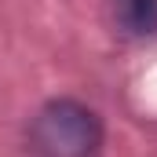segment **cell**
<instances>
[{"label":"cell","mask_w":157,"mask_h":157,"mask_svg":"<svg viewBox=\"0 0 157 157\" xmlns=\"http://www.w3.org/2000/svg\"><path fill=\"white\" fill-rule=\"evenodd\" d=\"M102 143V124L80 99H51L29 124V150L37 157H91Z\"/></svg>","instance_id":"cell-1"},{"label":"cell","mask_w":157,"mask_h":157,"mask_svg":"<svg viewBox=\"0 0 157 157\" xmlns=\"http://www.w3.org/2000/svg\"><path fill=\"white\" fill-rule=\"evenodd\" d=\"M113 22L132 40L157 37V0H113Z\"/></svg>","instance_id":"cell-2"}]
</instances>
